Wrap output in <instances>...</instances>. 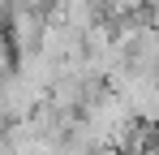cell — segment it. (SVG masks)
<instances>
[{"instance_id": "obj_2", "label": "cell", "mask_w": 159, "mask_h": 155, "mask_svg": "<svg viewBox=\"0 0 159 155\" xmlns=\"http://www.w3.org/2000/svg\"><path fill=\"white\" fill-rule=\"evenodd\" d=\"M43 30H48V17H43V13H34V9H13V17H9V43H13L17 56L39 52Z\"/></svg>"}, {"instance_id": "obj_3", "label": "cell", "mask_w": 159, "mask_h": 155, "mask_svg": "<svg viewBox=\"0 0 159 155\" xmlns=\"http://www.w3.org/2000/svg\"><path fill=\"white\" fill-rule=\"evenodd\" d=\"M13 73V43H9V30L0 26V78Z\"/></svg>"}, {"instance_id": "obj_1", "label": "cell", "mask_w": 159, "mask_h": 155, "mask_svg": "<svg viewBox=\"0 0 159 155\" xmlns=\"http://www.w3.org/2000/svg\"><path fill=\"white\" fill-rule=\"evenodd\" d=\"M107 91L129 108V116L146 129H159V73L142 69H116L107 78Z\"/></svg>"}, {"instance_id": "obj_4", "label": "cell", "mask_w": 159, "mask_h": 155, "mask_svg": "<svg viewBox=\"0 0 159 155\" xmlns=\"http://www.w3.org/2000/svg\"><path fill=\"white\" fill-rule=\"evenodd\" d=\"M43 4H48V0H13V9H34V13H39Z\"/></svg>"}]
</instances>
